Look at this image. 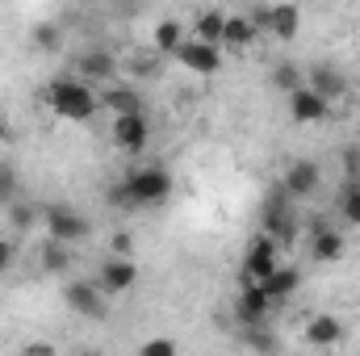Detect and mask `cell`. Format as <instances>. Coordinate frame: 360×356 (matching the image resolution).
<instances>
[{
	"label": "cell",
	"mask_w": 360,
	"mask_h": 356,
	"mask_svg": "<svg viewBox=\"0 0 360 356\" xmlns=\"http://www.w3.org/2000/svg\"><path fill=\"white\" fill-rule=\"evenodd\" d=\"M42 222H46V239H59V243H80V239H89V231H92L89 218L68 210V205H46Z\"/></svg>",
	"instance_id": "4"
},
{
	"label": "cell",
	"mask_w": 360,
	"mask_h": 356,
	"mask_svg": "<svg viewBox=\"0 0 360 356\" xmlns=\"http://www.w3.org/2000/svg\"><path fill=\"white\" fill-rule=\"evenodd\" d=\"M306 89L331 105V101L348 96V76H344L335 63H314V68H306Z\"/></svg>",
	"instance_id": "6"
},
{
	"label": "cell",
	"mask_w": 360,
	"mask_h": 356,
	"mask_svg": "<svg viewBox=\"0 0 360 356\" xmlns=\"http://www.w3.org/2000/svg\"><path fill=\"white\" fill-rule=\"evenodd\" d=\"M243 344H248L252 352H260V356H272V352H276V340H272L264 327H243Z\"/></svg>",
	"instance_id": "26"
},
{
	"label": "cell",
	"mask_w": 360,
	"mask_h": 356,
	"mask_svg": "<svg viewBox=\"0 0 360 356\" xmlns=\"http://www.w3.org/2000/svg\"><path fill=\"white\" fill-rule=\"evenodd\" d=\"M101 105L113 109V117H126V113H143V96L130 89V84H109L101 92Z\"/></svg>",
	"instance_id": "16"
},
{
	"label": "cell",
	"mask_w": 360,
	"mask_h": 356,
	"mask_svg": "<svg viewBox=\"0 0 360 356\" xmlns=\"http://www.w3.org/2000/svg\"><path fill=\"white\" fill-rule=\"evenodd\" d=\"M38 265L46 268V272H68V268H72V248L59 243V239H46V243L38 248Z\"/></svg>",
	"instance_id": "21"
},
{
	"label": "cell",
	"mask_w": 360,
	"mask_h": 356,
	"mask_svg": "<svg viewBox=\"0 0 360 356\" xmlns=\"http://www.w3.org/2000/svg\"><path fill=\"white\" fill-rule=\"evenodd\" d=\"M297 25H302V13H297V4H272L269 34H276L281 42H289V38H297Z\"/></svg>",
	"instance_id": "19"
},
{
	"label": "cell",
	"mask_w": 360,
	"mask_h": 356,
	"mask_svg": "<svg viewBox=\"0 0 360 356\" xmlns=\"http://www.w3.org/2000/svg\"><path fill=\"white\" fill-rule=\"evenodd\" d=\"M348 331H344V323L335 319V314H314L310 323H306V344H314V348H331V344H340Z\"/></svg>",
	"instance_id": "14"
},
{
	"label": "cell",
	"mask_w": 360,
	"mask_h": 356,
	"mask_svg": "<svg viewBox=\"0 0 360 356\" xmlns=\"http://www.w3.org/2000/svg\"><path fill=\"white\" fill-rule=\"evenodd\" d=\"M319 168H314V160H293L289 168H285V193L289 197H314V189H319Z\"/></svg>",
	"instance_id": "13"
},
{
	"label": "cell",
	"mask_w": 360,
	"mask_h": 356,
	"mask_svg": "<svg viewBox=\"0 0 360 356\" xmlns=\"http://www.w3.org/2000/svg\"><path fill=\"white\" fill-rule=\"evenodd\" d=\"M46 105H51L59 117H68V122H89L92 113L101 109V96H96L80 76H63V80H51Z\"/></svg>",
	"instance_id": "1"
},
{
	"label": "cell",
	"mask_w": 360,
	"mask_h": 356,
	"mask_svg": "<svg viewBox=\"0 0 360 356\" xmlns=\"http://www.w3.org/2000/svg\"><path fill=\"white\" fill-rule=\"evenodd\" d=\"M180 68H188V72H197V76H214L218 68H222V51L218 46H205V42H197V38H184L176 51Z\"/></svg>",
	"instance_id": "7"
},
{
	"label": "cell",
	"mask_w": 360,
	"mask_h": 356,
	"mask_svg": "<svg viewBox=\"0 0 360 356\" xmlns=\"http://www.w3.org/2000/svg\"><path fill=\"white\" fill-rule=\"evenodd\" d=\"M340 218L348 222V227H360V180H344V189H340Z\"/></svg>",
	"instance_id": "23"
},
{
	"label": "cell",
	"mask_w": 360,
	"mask_h": 356,
	"mask_svg": "<svg viewBox=\"0 0 360 356\" xmlns=\"http://www.w3.org/2000/svg\"><path fill=\"white\" fill-rule=\"evenodd\" d=\"M151 38H155V46H160L164 55H176L180 42H184V30H180V21L168 17V21H160V25H155V34H151Z\"/></svg>",
	"instance_id": "25"
},
{
	"label": "cell",
	"mask_w": 360,
	"mask_h": 356,
	"mask_svg": "<svg viewBox=\"0 0 360 356\" xmlns=\"http://www.w3.org/2000/svg\"><path fill=\"white\" fill-rule=\"evenodd\" d=\"M276 268H281L276 265V243H272L269 235H260V239L248 248V256H243V272H248L256 285H264Z\"/></svg>",
	"instance_id": "9"
},
{
	"label": "cell",
	"mask_w": 360,
	"mask_h": 356,
	"mask_svg": "<svg viewBox=\"0 0 360 356\" xmlns=\"http://www.w3.org/2000/svg\"><path fill=\"white\" fill-rule=\"evenodd\" d=\"M297 285H302V272L297 268H276L269 281H264V293H269V302H285V298H293L297 293Z\"/></svg>",
	"instance_id": "18"
},
{
	"label": "cell",
	"mask_w": 360,
	"mask_h": 356,
	"mask_svg": "<svg viewBox=\"0 0 360 356\" xmlns=\"http://www.w3.org/2000/svg\"><path fill=\"white\" fill-rule=\"evenodd\" d=\"M126 184H130L134 205H164L168 193H172V177L164 168H134L126 177Z\"/></svg>",
	"instance_id": "3"
},
{
	"label": "cell",
	"mask_w": 360,
	"mask_h": 356,
	"mask_svg": "<svg viewBox=\"0 0 360 356\" xmlns=\"http://www.w3.org/2000/svg\"><path fill=\"white\" fill-rule=\"evenodd\" d=\"M8 222H13V231H30L34 227V210L25 201H13L8 205Z\"/></svg>",
	"instance_id": "29"
},
{
	"label": "cell",
	"mask_w": 360,
	"mask_h": 356,
	"mask_svg": "<svg viewBox=\"0 0 360 356\" xmlns=\"http://www.w3.org/2000/svg\"><path fill=\"white\" fill-rule=\"evenodd\" d=\"M63 298H68V306H72L76 314L105 319V293H101V285H92V281H72Z\"/></svg>",
	"instance_id": "11"
},
{
	"label": "cell",
	"mask_w": 360,
	"mask_h": 356,
	"mask_svg": "<svg viewBox=\"0 0 360 356\" xmlns=\"http://www.w3.org/2000/svg\"><path fill=\"white\" fill-rule=\"evenodd\" d=\"M21 356H55V348H51V344H30Z\"/></svg>",
	"instance_id": "35"
},
{
	"label": "cell",
	"mask_w": 360,
	"mask_h": 356,
	"mask_svg": "<svg viewBox=\"0 0 360 356\" xmlns=\"http://www.w3.org/2000/svg\"><path fill=\"white\" fill-rule=\"evenodd\" d=\"M252 38H256V30L248 25V17H243V13H226L222 42H226V46H235V51H243V46H252Z\"/></svg>",
	"instance_id": "22"
},
{
	"label": "cell",
	"mask_w": 360,
	"mask_h": 356,
	"mask_svg": "<svg viewBox=\"0 0 360 356\" xmlns=\"http://www.w3.org/2000/svg\"><path fill=\"white\" fill-rule=\"evenodd\" d=\"M13 260H17V243L13 239H0V276L13 268Z\"/></svg>",
	"instance_id": "32"
},
{
	"label": "cell",
	"mask_w": 360,
	"mask_h": 356,
	"mask_svg": "<svg viewBox=\"0 0 360 356\" xmlns=\"http://www.w3.org/2000/svg\"><path fill=\"white\" fill-rule=\"evenodd\" d=\"M105 201H109V205H117V210H139V205H134V197H130V184H126V180L109 184V189H105Z\"/></svg>",
	"instance_id": "27"
},
{
	"label": "cell",
	"mask_w": 360,
	"mask_h": 356,
	"mask_svg": "<svg viewBox=\"0 0 360 356\" xmlns=\"http://www.w3.org/2000/svg\"><path fill=\"white\" fill-rule=\"evenodd\" d=\"M139 356H180V348L168 336H155V340H147V344L139 348Z\"/></svg>",
	"instance_id": "28"
},
{
	"label": "cell",
	"mask_w": 360,
	"mask_h": 356,
	"mask_svg": "<svg viewBox=\"0 0 360 356\" xmlns=\"http://www.w3.org/2000/svg\"><path fill=\"white\" fill-rule=\"evenodd\" d=\"M151 139V122L147 113H126V117H113V147H122L126 155H139Z\"/></svg>",
	"instance_id": "5"
},
{
	"label": "cell",
	"mask_w": 360,
	"mask_h": 356,
	"mask_svg": "<svg viewBox=\"0 0 360 356\" xmlns=\"http://www.w3.org/2000/svg\"><path fill=\"white\" fill-rule=\"evenodd\" d=\"M0 201H17V172H13V164H0Z\"/></svg>",
	"instance_id": "30"
},
{
	"label": "cell",
	"mask_w": 360,
	"mask_h": 356,
	"mask_svg": "<svg viewBox=\"0 0 360 356\" xmlns=\"http://www.w3.org/2000/svg\"><path fill=\"white\" fill-rule=\"evenodd\" d=\"M0 139H4V117H0Z\"/></svg>",
	"instance_id": "36"
},
{
	"label": "cell",
	"mask_w": 360,
	"mask_h": 356,
	"mask_svg": "<svg viewBox=\"0 0 360 356\" xmlns=\"http://www.w3.org/2000/svg\"><path fill=\"white\" fill-rule=\"evenodd\" d=\"M272 310L264 285H252V289H239V302H235V314L243 327H264V314Z\"/></svg>",
	"instance_id": "12"
},
{
	"label": "cell",
	"mask_w": 360,
	"mask_h": 356,
	"mask_svg": "<svg viewBox=\"0 0 360 356\" xmlns=\"http://www.w3.org/2000/svg\"><path fill=\"white\" fill-rule=\"evenodd\" d=\"M327 101L323 96H314L310 89H297L293 96H289V113H293V122H323L327 117Z\"/></svg>",
	"instance_id": "17"
},
{
	"label": "cell",
	"mask_w": 360,
	"mask_h": 356,
	"mask_svg": "<svg viewBox=\"0 0 360 356\" xmlns=\"http://www.w3.org/2000/svg\"><path fill=\"white\" fill-rule=\"evenodd\" d=\"M344 235L335 231V227H327V222H314V235H310V260L314 265H335L340 256H344Z\"/></svg>",
	"instance_id": "10"
},
{
	"label": "cell",
	"mask_w": 360,
	"mask_h": 356,
	"mask_svg": "<svg viewBox=\"0 0 360 356\" xmlns=\"http://www.w3.org/2000/svg\"><path fill=\"white\" fill-rule=\"evenodd\" d=\"M344 172H348V180L360 177V151H344Z\"/></svg>",
	"instance_id": "33"
},
{
	"label": "cell",
	"mask_w": 360,
	"mask_h": 356,
	"mask_svg": "<svg viewBox=\"0 0 360 356\" xmlns=\"http://www.w3.org/2000/svg\"><path fill=\"white\" fill-rule=\"evenodd\" d=\"M272 84L293 96L297 89H306V72H302L297 63H276V68H272Z\"/></svg>",
	"instance_id": "24"
},
{
	"label": "cell",
	"mask_w": 360,
	"mask_h": 356,
	"mask_svg": "<svg viewBox=\"0 0 360 356\" xmlns=\"http://www.w3.org/2000/svg\"><path fill=\"white\" fill-rule=\"evenodd\" d=\"M59 25H38L34 30V46H42V51H59Z\"/></svg>",
	"instance_id": "31"
},
{
	"label": "cell",
	"mask_w": 360,
	"mask_h": 356,
	"mask_svg": "<svg viewBox=\"0 0 360 356\" xmlns=\"http://www.w3.org/2000/svg\"><path fill=\"white\" fill-rule=\"evenodd\" d=\"M113 256H126V260H130V235H126V231L113 235Z\"/></svg>",
	"instance_id": "34"
},
{
	"label": "cell",
	"mask_w": 360,
	"mask_h": 356,
	"mask_svg": "<svg viewBox=\"0 0 360 356\" xmlns=\"http://www.w3.org/2000/svg\"><path fill=\"white\" fill-rule=\"evenodd\" d=\"M76 68H80V80H84V84H89V80H113L117 59H113L109 51H84V55L76 59Z\"/></svg>",
	"instance_id": "15"
},
{
	"label": "cell",
	"mask_w": 360,
	"mask_h": 356,
	"mask_svg": "<svg viewBox=\"0 0 360 356\" xmlns=\"http://www.w3.org/2000/svg\"><path fill=\"white\" fill-rule=\"evenodd\" d=\"M222 30H226V13H222V8H205V13L197 17V42L218 46V42H222Z\"/></svg>",
	"instance_id": "20"
},
{
	"label": "cell",
	"mask_w": 360,
	"mask_h": 356,
	"mask_svg": "<svg viewBox=\"0 0 360 356\" xmlns=\"http://www.w3.org/2000/svg\"><path fill=\"white\" fill-rule=\"evenodd\" d=\"M260 222H264V235L272 243H293L297 239V218H293V205H289V193L276 184L269 197H264V210H260Z\"/></svg>",
	"instance_id": "2"
},
{
	"label": "cell",
	"mask_w": 360,
	"mask_h": 356,
	"mask_svg": "<svg viewBox=\"0 0 360 356\" xmlns=\"http://www.w3.org/2000/svg\"><path fill=\"white\" fill-rule=\"evenodd\" d=\"M134 281H139V268H134V260H126V256H109L101 265V272H96L101 293H126Z\"/></svg>",
	"instance_id": "8"
}]
</instances>
